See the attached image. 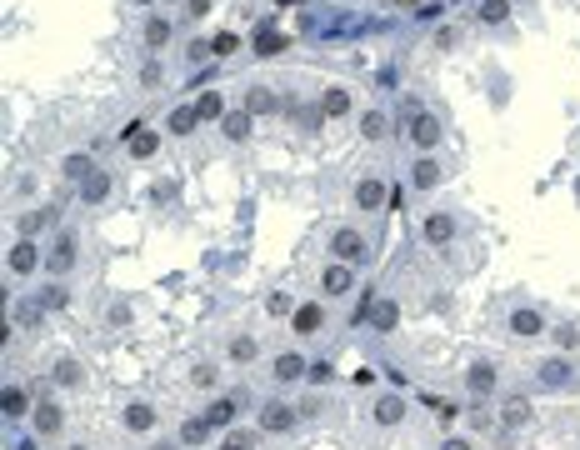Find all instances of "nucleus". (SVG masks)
<instances>
[{
    "label": "nucleus",
    "mask_w": 580,
    "mask_h": 450,
    "mask_svg": "<svg viewBox=\"0 0 580 450\" xmlns=\"http://www.w3.org/2000/svg\"><path fill=\"white\" fill-rule=\"evenodd\" d=\"M220 130H225L230 140H246V135H250V110H225Z\"/></svg>",
    "instance_id": "0eeeda50"
},
{
    "label": "nucleus",
    "mask_w": 580,
    "mask_h": 450,
    "mask_svg": "<svg viewBox=\"0 0 580 450\" xmlns=\"http://www.w3.org/2000/svg\"><path fill=\"white\" fill-rule=\"evenodd\" d=\"M225 450H255V435L250 430H230L225 435Z\"/></svg>",
    "instance_id": "473e14b6"
},
{
    "label": "nucleus",
    "mask_w": 580,
    "mask_h": 450,
    "mask_svg": "<svg viewBox=\"0 0 580 450\" xmlns=\"http://www.w3.org/2000/svg\"><path fill=\"white\" fill-rule=\"evenodd\" d=\"M335 255H340V265H356V260H365V241L356 236V231H335Z\"/></svg>",
    "instance_id": "f03ea898"
},
{
    "label": "nucleus",
    "mask_w": 580,
    "mask_h": 450,
    "mask_svg": "<svg viewBox=\"0 0 580 450\" xmlns=\"http://www.w3.org/2000/svg\"><path fill=\"white\" fill-rule=\"evenodd\" d=\"M301 370H306V360H301V355H280V360H275V375H280V380H296Z\"/></svg>",
    "instance_id": "bb28decb"
},
{
    "label": "nucleus",
    "mask_w": 580,
    "mask_h": 450,
    "mask_svg": "<svg viewBox=\"0 0 580 450\" xmlns=\"http://www.w3.org/2000/svg\"><path fill=\"white\" fill-rule=\"evenodd\" d=\"M75 450H85V445H75Z\"/></svg>",
    "instance_id": "49530a36"
},
{
    "label": "nucleus",
    "mask_w": 580,
    "mask_h": 450,
    "mask_svg": "<svg viewBox=\"0 0 580 450\" xmlns=\"http://www.w3.org/2000/svg\"><path fill=\"white\" fill-rule=\"evenodd\" d=\"M265 310H270V315H285V310H290V300H285V296H270V305H265Z\"/></svg>",
    "instance_id": "79ce46f5"
},
{
    "label": "nucleus",
    "mask_w": 580,
    "mask_h": 450,
    "mask_svg": "<svg viewBox=\"0 0 580 450\" xmlns=\"http://www.w3.org/2000/svg\"><path fill=\"white\" fill-rule=\"evenodd\" d=\"M126 425H131V430H150V425H155V411H150V406H131V411H126Z\"/></svg>",
    "instance_id": "393cba45"
},
{
    "label": "nucleus",
    "mask_w": 580,
    "mask_h": 450,
    "mask_svg": "<svg viewBox=\"0 0 580 450\" xmlns=\"http://www.w3.org/2000/svg\"><path fill=\"white\" fill-rule=\"evenodd\" d=\"M356 200H361V210H375V205H385V186L380 181H361L356 186Z\"/></svg>",
    "instance_id": "9b49d317"
},
{
    "label": "nucleus",
    "mask_w": 580,
    "mask_h": 450,
    "mask_svg": "<svg viewBox=\"0 0 580 450\" xmlns=\"http://www.w3.org/2000/svg\"><path fill=\"white\" fill-rule=\"evenodd\" d=\"M40 310H45L40 300H20V305H16V325H35V320H40Z\"/></svg>",
    "instance_id": "c756f323"
},
{
    "label": "nucleus",
    "mask_w": 580,
    "mask_h": 450,
    "mask_svg": "<svg viewBox=\"0 0 580 450\" xmlns=\"http://www.w3.org/2000/svg\"><path fill=\"white\" fill-rule=\"evenodd\" d=\"M526 415H531V406H526V401H505V425H520Z\"/></svg>",
    "instance_id": "e433bc0d"
},
{
    "label": "nucleus",
    "mask_w": 580,
    "mask_h": 450,
    "mask_svg": "<svg viewBox=\"0 0 580 450\" xmlns=\"http://www.w3.org/2000/svg\"><path fill=\"white\" fill-rule=\"evenodd\" d=\"M160 150V135L155 130H145V126H135V135H131V155L135 160H145V155H155Z\"/></svg>",
    "instance_id": "1a4fd4ad"
},
{
    "label": "nucleus",
    "mask_w": 580,
    "mask_h": 450,
    "mask_svg": "<svg viewBox=\"0 0 580 450\" xmlns=\"http://www.w3.org/2000/svg\"><path fill=\"white\" fill-rule=\"evenodd\" d=\"M385 135V116L380 110H365V140H380Z\"/></svg>",
    "instance_id": "72a5a7b5"
},
{
    "label": "nucleus",
    "mask_w": 580,
    "mask_h": 450,
    "mask_svg": "<svg viewBox=\"0 0 580 450\" xmlns=\"http://www.w3.org/2000/svg\"><path fill=\"white\" fill-rule=\"evenodd\" d=\"M230 355H236V360H250V355H255V341H250V335H241V341L230 346Z\"/></svg>",
    "instance_id": "a19ab883"
},
{
    "label": "nucleus",
    "mask_w": 580,
    "mask_h": 450,
    "mask_svg": "<svg viewBox=\"0 0 580 450\" xmlns=\"http://www.w3.org/2000/svg\"><path fill=\"white\" fill-rule=\"evenodd\" d=\"M510 330H515V335H540V315H536V310H515V315H510Z\"/></svg>",
    "instance_id": "a211bd4d"
},
{
    "label": "nucleus",
    "mask_w": 580,
    "mask_h": 450,
    "mask_svg": "<svg viewBox=\"0 0 580 450\" xmlns=\"http://www.w3.org/2000/svg\"><path fill=\"white\" fill-rule=\"evenodd\" d=\"M210 50H215V55H236V50H241V40L225 30V35H215V40H210Z\"/></svg>",
    "instance_id": "c9c22d12"
},
{
    "label": "nucleus",
    "mask_w": 580,
    "mask_h": 450,
    "mask_svg": "<svg viewBox=\"0 0 580 450\" xmlns=\"http://www.w3.org/2000/svg\"><path fill=\"white\" fill-rule=\"evenodd\" d=\"M411 140H416L421 150H435V145H440V121H435V116H425V110H416V126H411Z\"/></svg>",
    "instance_id": "f257e3e1"
},
{
    "label": "nucleus",
    "mask_w": 580,
    "mask_h": 450,
    "mask_svg": "<svg viewBox=\"0 0 580 450\" xmlns=\"http://www.w3.org/2000/svg\"><path fill=\"white\" fill-rule=\"evenodd\" d=\"M35 430H40V435H55V430H61V411H55V406H40V411H35Z\"/></svg>",
    "instance_id": "5701e85b"
},
{
    "label": "nucleus",
    "mask_w": 580,
    "mask_h": 450,
    "mask_svg": "<svg viewBox=\"0 0 580 450\" xmlns=\"http://www.w3.org/2000/svg\"><path fill=\"white\" fill-rule=\"evenodd\" d=\"M0 411H6V415H25V390H6V396H0Z\"/></svg>",
    "instance_id": "a878e982"
},
{
    "label": "nucleus",
    "mask_w": 580,
    "mask_h": 450,
    "mask_svg": "<svg viewBox=\"0 0 580 450\" xmlns=\"http://www.w3.org/2000/svg\"><path fill=\"white\" fill-rule=\"evenodd\" d=\"M445 450H471V445L466 440H445Z\"/></svg>",
    "instance_id": "a18cd8bd"
},
{
    "label": "nucleus",
    "mask_w": 580,
    "mask_h": 450,
    "mask_svg": "<svg viewBox=\"0 0 580 450\" xmlns=\"http://www.w3.org/2000/svg\"><path fill=\"white\" fill-rule=\"evenodd\" d=\"M275 105H280V100H275L270 90H250V95H246V110H260V116H265V110H275Z\"/></svg>",
    "instance_id": "c85d7f7f"
},
{
    "label": "nucleus",
    "mask_w": 580,
    "mask_h": 450,
    "mask_svg": "<svg viewBox=\"0 0 580 450\" xmlns=\"http://www.w3.org/2000/svg\"><path fill=\"white\" fill-rule=\"evenodd\" d=\"M45 220H50V210H45V215H40V210H30V215H20V231H25V236H35Z\"/></svg>",
    "instance_id": "58836bf2"
},
{
    "label": "nucleus",
    "mask_w": 580,
    "mask_h": 450,
    "mask_svg": "<svg viewBox=\"0 0 580 450\" xmlns=\"http://www.w3.org/2000/svg\"><path fill=\"white\" fill-rule=\"evenodd\" d=\"M510 16V6H505V0H485V6H481V20H490V25H500Z\"/></svg>",
    "instance_id": "7c9ffc66"
},
{
    "label": "nucleus",
    "mask_w": 580,
    "mask_h": 450,
    "mask_svg": "<svg viewBox=\"0 0 580 450\" xmlns=\"http://www.w3.org/2000/svg\"><path fill=\"white\" fill-rule=\"evenodd\" d=\"M450 236H455V225H450V215H430V220H425V241H430V245H445Z\"/></svg>",
    "instance_id": "ddd939ff"
},
{
    "label": "nucleus",
    "mask_w": 580,
    "mask_h": 450,
    "mask_svg": "<svg viewBox=\"0 0 580 450\" xmlns=\"http://www.w3.org/2000/svg\"><path fill=\"white\" fill-rule=\"evenodd\" d=\"M191 380H195V385H215V370H210V365H200V370H195Z\"/></svg>",
    "instance_id": "37998d69"
},
{
    "label": "nucleus",
    "mask_w": 580,
    "mask_h": 450,
    "mask_svg": "<svg viewBox=\"0 0 580 450\" xmlns=\"http://www.w3.org/2000/svg\"><path fill=\"white\" fill-rule=\"evenodd\" d=\"M45 265H50L55 275H66V270L75 265V236H61V241H55L50 255H45Z\"/></svg>",
    "instance_id": "7ed1b4c3"
},
{
    "label": "nucleus",
    "mask_w": 580,
    "mask_h": 450,
    "mask_svg": "<svg viewBox=\"0 0 580 450\" xmlns=\"http://www.w3.org/2000/svg\"><path fill=\"white\" fill-rule=\"evenodd\" d=\"M205 420H210V425H230V420H236V401H215Z\"/></svg>",
    "instance_id": "cd10ccee"
},
{
    "label": "nucleus",
    "mask_w": 580,
    "mask_h": 450,
    "mask_svg": "<svg viewBox=\"0 0 580 450\" xmlns=\"http://www.w3.org/2000/svg\"><path fill=\"white\" fill-rule=\"evenodd\" d=\"M320 110H325V116H345V110H351V90H325Z\"/></svg>",
    "instance_id": "6ab92c4d"
},
{
    "label": "nucleus",
    "mask_w": 580,
    "mask_h": 450,
    "mask_svg": "<svg viewBox=\"0 0 580 450\" xmlns=\"http://www.w3.org/2000/svg\"><path fill=\"white\" fill-rule=\"evenodd\" d=\"M416 186L421 190H430V186H440V165L425 155V160H416Z\"/></svg>",
    "instance_id": "f3484780"
},
{
    "label": "nucleus",
    "mask_w": 580,
    "mask_h": 450,
    "mask_svg": "<svg viewBox=\"0 0 580 450\" xmlns=\"http://www.w3.org/2000/svg\"><path fill=\"white\" fill-rule=\"evenodd\" d=\"M540 380H545V385H565V380H570V365H565V360H545V365H540Z\"/></svg>",
    "instance_id": "b1692460"
},
{
    "label": "nucleus",
    "mask_w": 580,
    "mask_h": 450,
    "mask_svg": "<svg viewBox=\"0 0 580 450\" xmlns=\"http://www.w3.org/2000/svg\"><path fill=\"white\" fill-rule=\"evenodd\" d=\"M400 415H405V406H400V396H385V401L375 406V420H380V425H395Z\"/></svg>",
    "instance_id": "412c9836"
},
{
    "label": "nucleus",
    "mask_w": 580,
    "mask_h": 450,
    "mask_svg": "<svg viewBox=\"0 0 580 450\" xmlns=\"http://www.w3.org/2000/svg\"><path fill=\"white\" fill-rule=\"evenodd\" d=\"M210 430H215L210 420H186V425H181V440H186V445H205Z\"/></svg>",
    "instance_id": "4be33fe9"
},
{
    "label": "nucleus",
    "mask_w": 580,
    "mask_h": 450,
    "mask_svg": "<svg viewBox=\"0 0 580 450\" xmlns=\"http://www.w3.org/2000/svg\"><path fill=\"white\" fill-rule=\"evenodd\" d=\"M90 171H95V165H90L85 155H71V160H66V176H71V181H85Z\"/></svg>",
    "instance_id": "2f4dec72"
},
{
    "label": "nucleus",
    "mask_w": 580,
    "mask_h": 450,
    "mask_svg": "<svg viewBox=\"0 0 580 450\" xmlns=\"http://www.w3.org/2000/svg\"><path fill=\"white\" fill-rule=\"evenodd\" d=\"M471 390H476V396H490V390H495V370L490 365H471Z\"/></svg>",
    "instance_id": "2eb2a0df"
},
{
    "label": "nucleus",
    "mask_w": 580,
    "mask_h": 450,
    "mask_svg": "<svg viewBox=\"0 0 580 450\" xmlns=\"http://www.w3.org/2000/svg\"><path fill=\"white\" fill-rule=\"evenodd\" d=\"M296 330H301V335H315V330H320V305H301V310H296Z\"/></svg>",
    "instance_id": "aec40b11"
},
{
    "label": "nucleus",
    "mask_w": 580,
    "mask_h": 450,
    "mask_svg": "<svg viewBox=\"0 0 580 450\" xmlns=\"http://www.w3.org/2000/svg\"><path fill=\"white\" fill-rule=\"evenodd\" d=\"M320 286H325V296H345L351 291V265H325Z\"/></svg>",
    "instance_id": "39448f33"
},
{
    "label": "nucleus",
    "mask_w": 580,
    "mask_h": 450,
    "mask_svg": "<svg viewBox=\"0 0 580 450\" xmlns=\"http://www.w3.org/2000/svg\"><path fill=\"white\" fill-rule=\"evenodd\" d=\"M35 300H40L45 310H55V305H66V291H61V286H50V291H40Z\"/></svg>",
    "instance_id": "ea45409f"
},
{
    "label": "nucleus",
    "mask_w": 580,
    "mask_h": 450,
    "mask_svg": "<svg viewBox=\"0 0 580 450\" xmlns=\"http://www.w3.org/2000/svg\"><path fill=\"white\" fill-rule=\"evenodd\" d=\"M35 265H40V250H35L30 241H20V245L11 250V270H16V275H30Z\"/></svg>",
    "instance_id": "423d86ee"
},
{
    "label": "nucleus",
    "mask_w": 580,
    "mask_h": 450,
    "mask_svg": "<svg viewBox=\"0 0 580 450\" xmlns=\"http://www.w3.org/2000/svg\"><path fill=\"white\" fill-rule=\"evenodd\" d=\"M105 195H110V176H105V171H90V176L80 181V200H90V205H100Z\"/></svg>",
    "instance_id": "20e7f679"
},
{
    "label": "nucleus",
    "mask_w": 580,
    "mask_h": 450,
    "mask_svg": "<svg viewBox=\"0 0 580 450\" xmlns=\"http://www.w3.org/2000/svg\"><path fill=\"white\" fill-rule=\"evenodd\" d=\"M290 420H296L290 406H265L260 411V430H290Z\"/></svg>",
    "instance_id": "9d476101"
},
{
    "label": "nucleus",
    "mask_w": 580,
    "mask_h": 450,
    "mask_svg": "<svg viewBox=\"0 0 580 450\" xmlns=\"http://www.w3.org/2000/svg\"><path fill=\"white\" fill-rule=\"evenodd\" d=\"M55 380H61V385H75V380H80V365H75V360H61V365H55Z\"/></svg>",
    "instance_id": "4c0bfd02"
},
{
    "label": "nucleus",
    "mask_w": 580,
    "mask_h": 450,
    "mask_svg": "<svg viewBox=\"0 0 580 450\" xmlns=\"http://www.w3.org/2000/svg\"><path fill=\"white\" fill-rule=\"evenodd\" d=\"M195 126H200V110L195 105H181L176 116H170V130H176V135H191Z\"/></svg>",
    "instance_id": "4468645a"
},
{
    "label": "nucleus",
    "mask_w": 580,
    "mask_h": 450,
    "mask_svg": "<svg viewBox=\"0 0 580 450\" xmlns=\"http://www.w3.org/2000/svg\"><path fill=\"white\" fill-rule=\"evenodd\" d=\"M195 110H200V121H225V105H220L215 90H205V95L195 100Z\"/></svg>",
    "instance_id": "dca6fc26"
},
{
    "label": "nucleus",
    "mask_w": 580,
    "mask_h": 450,
    "mask_svg": "<svg viewBox=\"0 0 580 450\" xmlns=\"http://www.w3.org/2000/svg\"><path fill=\"white\" fill-rule=\"evenodd\" d=\"M165 40H170V25L165 20H150L145 25V45H165Z\"/></svg>",
    "instance_id": "f704fd0d"
},
{
    "label": "nucleus",
    "mask_w": 580,
    "mask_h": 450,
    "mask_svg": "<svg viewBox=\"0 0 580 450\" xmlns=\"http://www.w3.org/2000/svg\"><path fill=\"white\" fill-rule=\"evenodd\" d=\"M280 50H285V35L275 25H260L255 30V55H280Z\"/></svg>",
    "instance_id": "6e6552de"
},
{
    "label": "nucleus",
    "mask_w": 580,
    "mask_h": 450,
    "mask_svg": "<svg viewBox=\"0 0 580 450\" xmlns=\"http://www.w3.org/2000/svg\"><path fill=\"white\" fill-rule=\"evenodd\" d=\"M210 11V0H191V16H205Z\"/></svg>",
    "instance_id": "c03bdc74"
},
{
    "label": "nucleus",
    "mask_w": 580,
    "mask_h": 450,
    "mask_svg": "<svg viewBox=\"0 0 580 450\" xmlns=\"http://www.w3.org/2000/svg\"><path fill=\"white\" fill-rule=\"evenodd\" d=\"M395 320H400L395 300H375V305H370V325H375V330H395Z\"/></svg>",
    "instance_id": "f8f14e48"
}]
</instances>
